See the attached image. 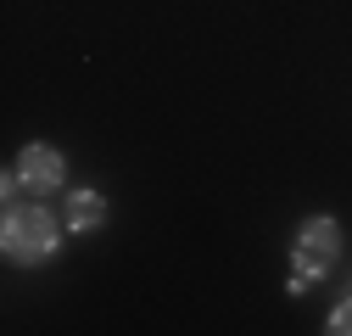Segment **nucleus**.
Returning a JSON list of instances; mask_svg holds the SVG:
<instances>
[{
  "label": "nucleus",
  "instance_id": "39448f33",
  "mask_svg": "<svg viewBox=\"0 0 352 336\" xmlns=\"http://www.w3.org/2000/svg\"><path fill=\"white\" fill-rule=\"evenodd\" d=\"M330 336H352V297L346 303H336V314H330V325H324Z\"/></svg>",
  "mask_w": 352,
  "mask_h": 336
},
{
  "label": "nucleus",
  "instance_id": "f257e3e1",
  "mask_svg": "<svg viewBox=\"0 0 352 336\" xmlns=\"http://www.w3.org/2000/svg\"><path fill=\"white\" fill-rule=\"evenodd\" d=\"M56 246H62V224H56V213H51L39 196L6 207V224H0V252H6L12 264L34 269V264H45Z\"/></svg>",
  "mask_w": 352,
  "mask_h": 336
},
{
  "label": "nucleus",
  "instance_id": "f03ea898",
  "mask_svg": "<svg viewBox=\"0 0 352 336\" xmlns=\"http://www.w3.org/2000/svg\"><path fill=\"white\" fill-rule=\"evenodd\" d=\"M336 258H341V224L330 219V213H319V219H307L302 230H296V241H291V291L302 297V291H314L330 269H336Z\"/></svg>",
  "mask_w": 352,
  "mask_h": 336
},
{
  "label": "nucleus",
  "instance_id": "20e7f679",
  "mask_svg": "<svg viewBox=\"0 0 352 336\" xmlns=\"http://www.w3.org/2000/svg\"><path fill=\"white\" fill-rule=\"evenodd\" d=\"M107 224V196L101 191H67V230L73 235H90Z\"/></svg>",
  "mask_w": 352,
  "mask_h": 336
},
{
  "label": "nucleus",
  "instance_id": "7ed1b4c3",
  "mask_svg": "<svg viewBox=\"0 0 352 336\" xmlns=\"http://www.w3.org/2000/svg\"><path fill=\"white\" fill-rule=\"evenodd\" d=\"M17 191H34V196H45V191H62V180H67V162H62V151L56 146H23V157H17Z\"/></svg>",
  "mask_w": 352,
  "mask_h": 336
}]
</instances>
